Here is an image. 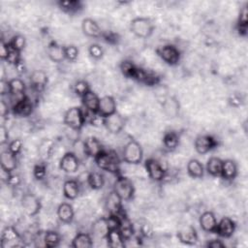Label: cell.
I'll use <instances>...</instances> for the list:
<instances>
[{"mask_svg":"<svg viewBox=\"0 0 248 248\" xmlns=\"http://www.w3.org/2000/svg\"><path fill=\"white\" fill-rule=\"evenodd\" d=\"M94 161L99 169L115 174L116 176L120 175V160L115 151L103 150L94 158Z\"/></svg>","mask_w":248,"mask_h":248,"instance_id":"6da1fadb","label":"cell"},{"mask_svg":"<svg viewBox=\"0 0 248 248\" xmlns=\"http://www.w3.org/2000/svg\"><path fill=\"white\" fill-rule=\"evenodd\" d=\"M143 158V150L140 142L136 140H130L123 147L122 159L130 165H139Z\"/></svg>","mask_w":248,"mask_h":248,"instance_id":"7a4b0ae2","label":"cell"},{"mask_svg":"<svg viewBox=\"0 0 248 248\" xmlns=\"http://www.w3.org/2000/svg\"><path fill=\"white\" fill-rule=\"evenodd\" d=\"M63 122L69 128L79 131L86 122V116L79 107H72L66 110L63 116Z\"/></svg>","mask_w":248,"mask_h":248,"instance_id":"3957f363","label":"cell"},{"mask_svg":"<svg viewBox=\"0 0 248 248\" xmlns=\"http://www.w3.org/2000/svg\"><path fill=\"white\" fill-rule=\"evenodd\" d=\"M154 24L152 20L148 17H135L130 22V30L131 32L139 37V38H148L152 35L154 31Z\"/></svg>","mask_w":248,"mask_h":248,"instance_id":"277c9868","label":"cell"},{"mask_svg":"<svg viewBox=\"0 0 248 248\" xmlns=\"http://www.w3.org/2000/svg\"><path fill=\"white\" fill-rule=\"evenodd\" d=\"M124 202L131 201L135 195V187L132 180L126 176L118 175L112 189Z\"/></svg>","mask_w":248,"mask_h":248,"instance_id":"5b68a950","label":"cell"},{"mask_svg":"<svg viewBox=\"0 0 248 248\" xmlns=\"http://www.w3.org/2000/svg\"><path fill=\"white\" fill-rule=\"evenodd\" d=\"M156 52L158 56L168 65L174 66L177 65L181 59L180 50L173 45L168 44L161 46L156 48Z\"/></svg>","mask_w":248,"mask_h":248,"instance_id":"8992f818","label":"cell"},{"mask_svg":"<svg viewBox=\"0 0 248 248\" xmlns=\"http://www.w3.org/2000/svg\"><path fill=\"white\" fill-rule=\"evenodd\" d=\"M20 204L24 213L29 217L36 216L42 208L40 200L32 193H25L22 195Z\"/></svg>","mask_w":248,"mask_h":248,"instance_id":"52a82bcc","label":"cell"},{"mask_svg":"<svg viewBox=\"0 0 248 248\" xmlns=\"http://www.w3.org/2000/svg\"><path fill=\"white\" fill-rule=\"evenodd\" d=\"M21 236L14 226H7L2 231L1 246L2 248H15L21 246Z\"/></svg>","mask_w":248,"mask_h":248,"instance_id":"ba28073f","label":"cell"},{"mask_svg":"<svg viewBox=\"0 0 248 248\" xmlns=\"http://www.w3.org/2000/svg\"><path fill=\"white\" fill-rule=\"evenodd\" d=\"M126 125V118L122 116L117 111L105 117L104 120V126L107 129V131L110 134L116 135L122 132Z\"/></svg>","mask_w":248,"mask_h":248,"instance_id":"9c48e42d","label":"cell"},{"mask_svg":"<svg viewBox=\"0 0 248 248\" xmlns=\"http://www.w3.org/2000/svg\"><path fill=\"white\" fill-rule=\"evenodd\" d=\"M132 79L147 86H154L160 82V77L156 73L141 67H137Z\"/></svg>","mask_w":248,"mask_h":248,"instance_id":"30bf717a","label":"cell"},{"mask_svg":"<svg viewBox=\"0 0 248 248\" xmlns=\"http://www.w3.org/2000/svg\"><path fill=\"white\" fill-rule=\"evenodd\" d=\"M144 166H145L146 171L148 173V176L152 180L160 182L166 177L167 170L158 160L153 159V158H149V159L145 160Z\"/></svg>","mask_w":248,"mask_h":248,"instance_id":"8fae6325","label":"cell"},{"mask_svg":"<svg viewBox=\"0 0 248 248\" xmlns=\"http://www.w3.org/2000/svg\"><path fill=\"white\" fill-rule=\"evenodd\" d=\"M218 141L210 135H200L194 141V146L199 154H206L216 148Z\"/></svg>","mask_w":248,"mask_h":248,"instance_id":"7c38bea8","label":"cell"},{"mask_svg":"<svg viewBox=\"0 0 248 248\" xmlns=\"http://www.w3.org/2000/svg\"><path fill=\"white\" fill-rule=\"evenodd\" d=\"M79 164L80 161L78 157L72 151H68L61 157L59 161V168L66 173H74L78 170Z\"/></svg>","mask_w":248,"mask_h":248,"instance_id":"4fadbf2b","label":"cell"},{"mask_svg":"<svg viewBox=\"0 0 248 248\" xmlns=\"http://www.w3.org/2000/svg\"><path fill=\"white\" fill-rule=\"evenodd\" d=\"M122 200L120 197L112 190L107 197L106 199V209L108 210V214H114V215H121L124 213L123 205H122Z\"/></svg>","mask_w":248,"mask_h":248,"instance_id":"5bb4252c","label":"cell"},{"mask_svg":"<svg viewBox=\"0 0 248 248\" xmlns=\"http://www.w3.org/2000/svg\"><path fill=\"white\" fill-rule=\"evenodd\" d=\"M235 222L230 217H223L218 223L216 227L215 233L224 238H230L235 232Z\"/></svg>","mask_w":248,"mask_h":248,"instance_id":"9a60e30c","label":"cell"},{"mask_svg":"<svg viewBox=\"0 0 248 248\" xmlns=\"http://www.w3.org/2000/svg\"><path fill=\"white\" fill-rule=\"evenodd\" d=\"M162 108L167 117L175 118L179 114L180 105L174 96H167L162 103Z\"/></svg>","mask_w":248,"mask_h":248,"instance_id":"2e32d148","label":"cell"},{"mask_svg":"<svg viewBox=\"0 0 248 248\" xmlns=\"http://www.w3.org/2000/svg\"><path fill=\"white\" fill-rule=\"evenodd\" d=\"M81 30L84 35L90 38H100L103 32L96 20L90 17H85L81 21Z\"/></svg>","mask_w":248,"mask_h":248,"instance_id":"e0dca14e","label":"cell"},{"mask_svg":"<svg viewBox=\"0 0 248 248\" xmlns=\"http://www.w3.org/2000/svg\"><path fill=\"white\" fill-rule=\"evenodd\" d=\"M199 223L202 231L206 232H215L218 221L212 211H204L200 216Z\"/></svg>","mask_w":248,"mask_h":248,"instance_id":"ac0fdd59","label":"cell"},{"mask_svg":"<svg viewBox=\"0 0 248 248\" xmlns=\"http://www.w3.org/2000/svg\"><path fill=\"white\" fill-rule=\"evenodd\" d=\"M178 240L186 245H194L198 242V232L193 226H187L177 232Z\"/></svg>","mask_w":248,"mask_h":248,"instance_id":"d6986e66","label":"cell"},{"mask_svg":"<svg viewBox=\"0 0 248 248\" xmlns=\"http://www.w3.org/2000/svg\"><path fill=\"white\" fill-rule=\"evenodd\" d=\"M47 56L54 63H61L66 59L65 57V46L59 45L57 42H50L47 46Z\"/></svg>","mask_w":248,"mask_h":248,"instance_id":"ffe728a7","label":"cell"},{"mask_svg":"<svg viewBox=\"0 0 248 248\" xmlns=\"http://www.w3.org/2000/svg\"><path fill=\"white\" fill-rule=\"evenodd\" d=\"M29 79H30V84H31L32 88L37 92L44 90L48 81L47 76H46V72H44L43 70L33 71L30 75Z\"/></svg>","mask_w":248,"mask_h":248,"instance_id":"44dd1931","label":"cell"},{"mask_svg":"<svg viewBox=\"0 0 248 248\" xmlns=\"http://www.w3.org/2000/svg\"><path fill=\"white\" fill-rule=\"evenodd\" d=\"M117 104L115 99L112 96L106 95L102 98H100V104H99V113L107 117L114 112H116Z\"/></svg>","mask_w":248,"mask_h":248,"instance_id":"7402d4cb","label":"cell"},{"mask_svg":"<svg viewBox=\"0 0 248 248\" xmlns=\"http://www.w3.org/2000/svg\"><path fill=\"white\" fill-rule=\"evenodd\" d=\"M81 102L88 112L99 113L100 97L94 91L89 90L84 96L81 97Z\"/></svg>","mask_w":248,"mask_h":248,"instance_id":"603a6c76","label":"cell"},{"mask_svg":"<svg viewBox=\"0 0 248 248\" xmlns=\"http://www.w3.org/2000/svg\"><path fill=\"white\" fill-rule=\"evenodd\" d=\"M12 110L15 114L20 116H28L33 110V104L27 96H24L22 99L13 104Z\"/></svg>","mask_w":248,"mask_h":248,"instance_id":"cb8c5ba5","label":"cell"},{"mask_svg":"<svg viewBox=\"0 0 248 248\" xmlns=\"http://www.w3.org/2000/svg\"><path fill=\"white\" fill-rule=\"evenodd\" d=\"M16 154H14L13 152H11L9 149L7 150H3L1 152V156H0V165H1V169L13 172L17 166V159H16Z\"/></svg>","mask_w":248,"mask_h":248,"instance_id":"d4e9b609","label":"cell"},{"mask_svg":"<svg viewBox=\"0 0 248 248\" xmlns=\"http://www.w3.org/2000/svg\"><path fill=\"white\" fill-rule=\"evenodd\" d=\"M238 173V168L235 161L232 159H226L223 160V166H222V171L221 176L223 179L227 181L233 180Z\"/></svg>","mask_w":248,"mask_h":248,"instance_id":"484cf974","label":"cell"},{"mask_svg":"<svg viewBox=\"0 0 248 248\" xmlns=\"http://www.w3.org/2000/svg\"><path fill=\"white\" fill-rule=\"evenodd\" d=\"M56 214H57V217L60 220V222L64 223V224H70L74 220L75 210L71 203L62 202L58 205Z\"/></svg>","mask_w":248,"mask_h":248,"instance_id":"4316f807","label":"cell"},{"mask_svg":"<svg viewBox=\"0 0 248 248\" xmlns=\"http://www.w3.org/2000/svg\"><path fill=\"white\" fill-rule=\"evenodd\" d=\"M80 186L76 179H67L63 183V195L68 200H75L78 197Z\"/></svg>","mask_w":248,"mask_h":248,"instance_id":"83f0119b","label":"cell"},{"mask_svg":"<svg viewBox=\"0 0 248 248\" xmlns=\"http://www.w3.org/2000/svg\"><path fill=\"white\" fill-rule=\"evenodd\" d=\"M55 141L52 139H44L38 146V155L42 161H47L54 150Z\"/></svg>","mask_w":248,"mask_h":248,"instance_id":"f1b7e54d","label":"cell"},{"mask_svg":"<svg viewBox=\"0 0 248 248\" xmlns=\"http://www.w3.org/2000/svg\"><path fill=\"white\" fill-rule=\"evenodd\" d=\"M91 232L94 236L101 239H106L108 232H109L108 223H107V217H101L97 219L93 224L91 228Z\"/></svg>","mask_w":248,"mask_h":248,"instance_id":"f546056e","label":"cell"},{"mask_svg":"<svg viewBox=\"0 0 248 248\" xmlns=\"http://www.w3.org/2000/svg\"><path fill=\"white\" fill-rule=\"evenodd\" d=\"M107 244L111 248H123L125 246V239L123 238L119 229L110 230L106 237Z\"/></svg>","mask_w":248,"mask_h":248,"instance_id":"4dcf8cb0","label":"cell"},{"mask_svg":"<svg viewBox=\"0 0 248 248\" xmlns=\"http://www.w3.org/2000/svg\"><path fill=\"white\" fill-rule=\"evenodd\" d=\"M85 142V146H86V150L88 153L89 157H92L93 159L100 154L103 150H105L103 148V145L101 143V141L96 138V137H88L87 139L84 140Z\"/></svg>","mask_w":248,"mask_h":248,"instance_id":"1f68e13d","label":"cell"},{"mask_svg":"<svg viewBox=\"0 0 248 248\" xmlns=\"http://www.w3.org/2000/svg\"><path fill=\"white\" fill-rule=\"evenodd\" d=\"M71 246L74 248H91L93 246V239L89 233L78 232L73 238Z\"/></svg>","mask_w":248,"mask_h":248,"instance_id":"d6a6232c","label":"cell"},{"mask_svg":"<svg viewBox=\"0 0 248 248\" xmlns=\"http://www.w3.org/2000/svg\"><path fill=\"white\" fill-rule=\"evenodd\" d=\"M247 28H248V8L247 4H245L239 12L236 29L239 35L246 36L247 35Z\"/></svg>","mask_w":248,"mask_h":248,"instance_id":"836d02e7","label":"cell"},{"mask_svg":"<svg viewBox=\"0 0 248 248\" xmlns=\"http://www.w3.org/2000/svg\"><path fill=\"white\" fill-rule=\"evenodd\" d=\"M187 172L193 178H202L204 173V168L198 159H191L187 163Z\"/></svg>","mask_w":248,"mask_h":248,"instance_id":"e575fe53","label":"cell"},{"mask_svg":"<svg viewBox=\"0 0 248 248\" xmlns=\"http://www.w3.org/2000/svg\"><path fill=\"white\" fill-rule=\"evenodd\" d=\"M223 160L219 157H210L206 162L205 170L212 176H221Z\"/></svg>","mask_w":248,"mask_h":248,"instance_id":"d590c367","label":"cell"},{"mask_svg":"<svg viewBox=\"0 0 248 248\" xmlns=\"http://www.w3.org/2000/svg\"><path fill=\"white\" fill-rule=\"evenodd\" d=\"M163 144L169 151L176 149L179 145V135L174 131L167 132L163 137Z\"/></svg>","mask_w":248,"mask_h":248,"instance_id":"8d00e7d4","label":"cell"},{"mask_svg":"<svg viewBox=\"0 0 248 248\" xmlns=\"http://www.w3.org/2000/svg\"><path fill=\"white\" fill-rule=\"evenodd\" d=\"M87 183L93 190H100L105 185V177L99 171H91L87 176Z\"/></svg>","mask_w":248,"mask_h":248,"instance_id":"74e56055","label":"cell"},{"mask_svg":"<svg viewBox=\"0 0 248 248\" xmlns=\"http://www.w3.org/2000/svg\"><path fill=\"white\" fill-rule=\"evenodd\" d=\"M59 8L69 14H76L82 10V3L78 0H68V1H58Z\"/></svg>","mask_w":248,"mask_h":248,"instance_id":"f35d334b","label":"cell"},{"mask_svg":"<svg viewBox=\"0 0 248 248\" xmlns=\"http://www.w3.org/2000/svg\"><path fill=\"white\" fill-rule=\"evenodd\" d=\"M72 147H73L72 152L78 157V159L80 161V163L83 162L84 160H86L89 157L88 153H87V150H86L84 140H75Z\"/></svg>","mask_w":248,"mask_h":248,"instance_id":"ab89813d","label":"cell"},{"mask_svg":"<svg viewBox=\"0 0 248 248\" xmlns=\"http://www.w3.org/2000/svg\"><path fill=\"white\" fill-rule=\"evenodd\" d=\"M43 240L46 247L53 248V247H57L60 244L61 236L55 231H46L44 234Z\"/></svg>","mask_w":248,"mask_h":248,"instance_id":"60d3db41","label":"cell"},{"mask_svg":"<svg viewBox=\"0 0 248 248\" xmlns=\"http://www.w3.org/2000/svg\"><path fill=\"white\" fill-rule=\"evenodd\" d=\"M138 66H136L132 61L130 60H123L120 65H119V68H120V71L122 73V75L128 78H133L134 77V74L136 72V69H137Z\"/></svg>","mask_w":248,"mask_h":248,"instance_id":"b9f144b4","label":"cell"},{"mask_svg":"<svg viewBox=\"0 0 248 248\" xmlns=\"http://www.w3.org/2000/svg\"><path fill=\"white\" fill-rule=\"evenodd\" d=\"M9 44V42H8ZM21 52L17 49H16L15 47H13L10 44H9V53H8V56H7V59L6 61L11 64V65H14V66H16L18 63H20L22 60H21Z\"/></svg>","mask_w":248,"mask_h":248,"instance_id":"7bdbcfd3","label":"cell"},{"mask_svg":"<svg viewBox=\"0 0 248 248\" xmlns=\"http://www.w3.org/2000/svg\"><path fill=\"white\" fill-rule=\"evenodd\" d=\"M90 89V85L89 83L84 80V79H79L78 81H76V83L74 84V92L78 96V97H82L84 96Z\"/></svg>","mask_w":248,"mask_h":248,"instance_id":"ee69618b","label":"cell"},{"mask_svg":"<svg viewBox=\"0 0 248 248\" xmlns=\"http://www.w3.org/2000/svg\"><path fill=\"white\" fill-rule=\"evenodd\" d=\"M9 44H10L13 47H15L16 49H17V50H19V51L21 52V51L24 49L25 46H26V39H25L24 36H22V35H20V34H17V35H15V36L11 39V41L9 42Z\"/></svg>","mask_w":248,"mask_h":248,"instance_id":"f6af8a7d","label":"cell"},{"mask_svg":"<svg viewBox=\"0 0 248 248\" xmlns=\"http://www.w3.org/2000/svg\"><path fill=\"white\" fill-rule=\"evenodd\" d=\"M33 175L37 180H43L46 176V162H41L35 165L33 169Z\"/></svg>","mask_w":248,"mask_h":248,"instance_id":"bcb514c9","label":"cell"},{"mask_svg":"<svg viewBox=\"0 0 248 248\" xmlns=\"http://www.w3.org/2000/svg\"><path fill=\"white\" fill-rule=\"evenodd\" d=\"M78 48L75 45H69L65 46V57L68 61L75 62L78 57Z\"/></svg>","mask_w":248,"mask_h":248,"instance_id":"7dc6e473","label":"cell"},{"mask_svg":"<svg viewBox=\"0 0 248 248\" xmlns=\"http://www.w3.org/2000/svg\"><path fill=\"white\" fill-rule=\"evenodd\" d=\"M88 53L89 55L96 60H99L103 57L104 55V49L102 48V46L98 44H92L90 45V46L88 47Z\"/></svg>","mask_w":248,"mask_h":248,"instance_id":"c3c4849f","label":"cell"},{"mask_svg":"<svg viewBox=\"0 0 248 248\" xmlns=\"http://www.w3.org/2000/svg\"><path fill=\"white\" fill-rule=\"evenodd\" d=\"M228 103L232 108H239L244 104V98L239 93H232L229 96Z\"/></svg>","mask_w":248,"mask_h":248,"instance_id":"681fc988","label":"cell"},{"mask_svg":"<svg viewBox=\"0 0 248 248\" xmlns=\"http://www.w3.org/2000/svg\"><path fill=\"white\" fill-rule=\"evenodd\" d=\"M22 146H23L22 140H21L20 139H15V140H13L12 141H10L8 149H9L11 152H13L14 154L17 155V154L20 153V151H21V149H22Z\"/></svg>","mask_w":248,"mask_h":248,"instance_id":"f907efd6","label":"cell"},{"mask_svg":"<svg viewBox=\"0 0 248 248\" xmlns=\"http://www.w3.org/2000/svg\"><path fill=\"white\" fill-rule=\"evenodd\" d=\"M89 113H90V116H89L90 125L94 127L104 126V120H105L104 116H102L100 113H91V112Z\"/></svg>","mask_w":248,"mask_h":248,"instance_id":"816d5d0a","label":"cell"},{"mask_svg":"<svg viewBox=\"0 0 248 248\" xmlns=\"http://www.w3.org/2000/svg\"><path fill=\"white\" fill-rule=\"evenodd\" d=\"M140 233L141 235H143L144 237H150L152 236L153 234V230H152V227L149 223L145 222L144 224H142L140 228Z\"/></svg>","mask_w":248,"mask_h":248,"instance_id":"f5cc1de1","label":"cell"},{"mask_svg":"<svg viewBox=\"0 0 248 248\" xmlns=\"http://www.w3.org/2000/svg\"><path fill=\"white\" fill-rule=\"evenodd\" d=\"M9 140V132L8 129L2 124L0 126V144L4 145Z\"/></svg>","mask_w":248,"mask_h":248,"instance_id":"db71d44e","label":"cell"},{"mask_svg":"<svg viewBox=\"0 0 248 248\" xmlns=\"http://www.w3.org/2000/svg\"><path fill=\"white\" fill-rule=\"evenodd\" d=\"M0 94L2 96L5 95H10V85H9V80H6L4 78H1L0 80Z\"/></svg>","mask_w":248,"mask_h":248,"instance_id":"11a10c76","label":"cell"},{"mask_svg":"<svg viewBox=\"0 0 248 248\" xmlns=\"http://www.w3.org/2000/svg\"><path fill=\"white\" fill-rule=\"evenodd\" d=\"M9 53V44L1 40L0 43V57L2 60H6Z\"/></svg>","mask_w":248,"mask_h":248,"instance_id":"9f6ffc18","label":"cell"},{"mask_svg":"<svg viewBox=\"0 0 248 248\" xmlns=\"http://www.w3.org/2000/svg\"><path fill=\"white\" fill-rule=\"evenodd\" d=\"M20 182H21V180H20L19 175L11 173V175H10L8 181H7V184L11 187H17L20 184Z\"/></svg>","mask_w":248,"mask_h":248,"instance_id":"6f0895ef","label":"cell"},{"mask_svg":"<svg viewBox=\"0 0 248 248\" xmlns=\"http://www.w3.org/2000/svg\"><path fill=\"white\" fill-rule=\"evenodd\" d=\"M10 108L8 106V103L5 102V100L2 98L0 101V113L2 117H6L9 114Z\"/></svg>","mask_w":248,"mask_h":248,"instance_id":"680465c9","label":"cell"},{"mask_svg":"<svg viewBox=\"0 0 248 248\" xmlns=\"http://www.w3.org/2000/svg\"><path fill=\"white\" fill-rule=\"evenodd\" d=\"M206 247H211V248H225L226 245L223 243L220 239H213L211 241H208L206 243Z\"/></svg>","mask_w":248,"mask_h":248,"instance_id":"91938a15","label":"cell"}]
</instances>
